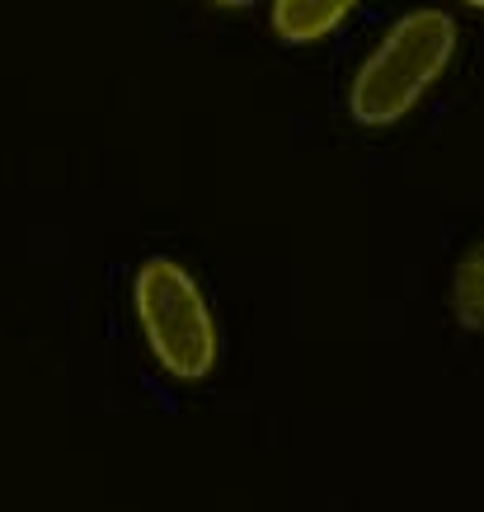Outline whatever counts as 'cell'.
Returning <instances> with one entry per match:
<instances>
[{
  "mask_svg": "<svg viewBox=\"0 0 484 512\" xmlns=\"http://www.w3.org/2000/svg\"><path fill=\"white\" fill-rule=\"evenodd\" d=\"M456 57V19L442 10H414L376 43L348 85V113L362 127H391L419 109V99Z\"/></svg>",
  "mask_w": 484,
  "mask_h": 512,
  "instance_id": "6da1fadb",
  "label": "cell"
},
{
  "mask_svg": "<svg viewBox=\"0 0 484 512\" xmlns=\"http://www.w3.org/2000/svg\"><path fill=\"white\" fill-rule=\"evenodd\" d=\"M212 5H226V10H245V5H254V0H212Z\"/></svg>",
  "mask_w": 484,
  "mask_h": 512,
  "instance_id": "5b68a950",
  "label": "cell"
},
{
  "mask_svg": "<svg viewBox=\"0 0 484 512\" xmlns=\"http://www.w3.org/2000/svg\"><path fill=\"white\" fill-rule=\"evenodd\" d=\"M452 311L456 320L475 334H484V240L461 254V264L452 273Z\"/></svg>",
  "mask_w": 484,
  "mask_h": 512,
  "instance_id": "277c9868",
  "label": "cell"
},
{
  "mask_svg": "<svg viewBox=\"0 0 484 512\" xmlns=\"http://www.w3.org/2000/svg\"><path fill=\"white\" fill-rule=\"evenodd\" d=\"M362 0H273L268 24L282 43H320L339 29Z\"/></svg>",
  "mask_w": 484,
  "mask_h": 512,
  "instance_id": "3957f363",
  "label": "cell"
},
{
  "mask_svg": "<svg viewBox=\"0 0 484 512\" xmlns=\"http://www.w3.org/2000/svg\"><path fill=\"white\" fill-rule=\"evenodd\" d=\"M137 320L156 362L179 381H203L217 367L221 339L198 282L174 259H146L137 268Z\"/></svg>",
  "mask_w": 484,
  "mask_h": 512,
  "instance_id": "7a4b0ae2",
  "label": "cell"
},
{
  "mask_svg": "<svg viewBox=\"0 0 484 512\" xmlns=\"http://www.w3.org/2000/svg\"><path fill=\"white\" fill-rule=\"evenodd\" d=\"M461 5H475V10H484V0H461Z\"/></svg>",
  "mask_w": 484,
  "mask_h": 512,
  "instance_id": "8992f818",
  "label": "cell"
}]
</instances>
